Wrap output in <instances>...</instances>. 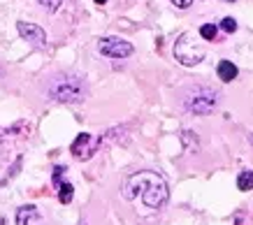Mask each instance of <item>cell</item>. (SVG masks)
Segmentation results:
<instances>
[{"mask_svg": "<svg viewBox=\"0 0 253 225\" xmlns=\"http://www.w3.org/2000/svg\"><path fill=\"white\" fill-rule=\"evenodd\" d=\"M172 5L179 7V9H188L193 5V0H172Z\"/></svg>", "mask_w": 253, "mask_h": 225, "instance_id": "2e32d148", "label": "cell"}, {"mask_svg": "<svg viewBox=\"0 0 253 225\" xmlns=\"http://www.w3.org/2000/svg\"><path fill=\"white\" fill-rule=\"evenodd\" d=\"M0 75H2V70H0Z\"/></svg>", "mask_w": 253, "mask_h": 225, "instance_id": "d6986e66", "label": "cell"}, {"mask_svg": "<svg viewBox=\"0 0 253 225\" xmlns=\"http://www.w3.org/2000/svg\"><path fill=\"white\" fill-rule=\"evenodd\" d=\"M82 225H86V223H82Z\"/></svg>", "mask_w": 253, "mask_h": 225, "instance_id": "44dd1931", "label": "cell"}, {"mask_svg": "<svg viewBox=\"0 0 253 225\" xmlns=\"http://www.w3.org/2000/svg\"><path fill=\"white\" fill-rule=\"evenodd\" d=\"M16 225H46V221L42 218V214L38 211L35 204H23L16 209Z\"/></svg>", "mask_w": 253, "mask_h": 225, "instance_id": "ba28073f", "label": "cell"}, {"mask_svg": "<svg viewBox=\"0 0 253 225\" xmlns=\"http://www.w3.org/2000/svg\"><path fill=\"white\" fill-rule=\"evenodd\" d=\"M56 188H58V200H61L63 204H70V202H72V197H75V186H72L70 181H65V179H63Z\"/></svg>", "mask_w": 253, "mask_h": 225, "instance_id": "30bf717a", "label": "cell"}, {"mask_svg": "<svg viewBox=\"0 0 253 225\" xmlns=\"http://www.w3.org/2000/svg\"><path fill=\"white\" fill-rule=\"evenodd\" d=\"M181 105H184L186 112H191L195 116H205V114H211L216 109L218 93L209 86H191L181 98Z\"/></svg>", "mask_w": 253, "mask_h": 225, "instance_id": "3957f363", "label": "cell"}, {"mask_svg": "<svg viewBox=\"0 0 253 225\" xmlns=\"http://www.w3.org/2000/svg\"><path fill=\"white\" fill-rule=\"evenodd\" d=\"M38 2H40V5H42L44 9H49V12H56V9L63 5V0H38Z\"/></svg>", "mask_w": 253, "mask_h": 225, "instance_id": "5bb4252c", "label": "cell"}, {"mask_svg": "<svg viewBox=\"0 0 253 225\" xmlns=\"http://www.w3.org/2000/svg\"><path fill=\"white\" fill-rule=\"evenodd\" d=\"M228 2H232V0H228Z\"/></svg>", "mask_w": 253, "mask_h": 225, "instance_id": "ffe728a7", "label": "cell"}, {"mask_svg": "<svg viewBox=\"0 0 253 225\" xmlns=\"http://www.w3.org/2000/svg\"><path fill=\"white\" fill-rule=\"evenodd\" d=\"M16 31L26 42H31L33 47H46V33L44 28H40L38 24H28V21H19L16 24Z\"/></svg>", "mask_w": 253, "mask_h": 225, "instance_id": "52a82bcc", "label": "cell"}, {"mask_svg": "<svg viewBox=\"0 0 253 225\" xmlns=\"http://www.w3.org/2000/svg\"><path fill=\"white\" fill-rule=\"evenodd\" d=\"M249 142H251V147H253V132H251V135H249Z\"/></svg>", "mask_w": 253, "mask_h": 225, "instance_id": "ac0fdd59", "label": "cell"}, {"mask_svg": "<svg viewBox=\"0 0 253 225\" xmlns=\"http://www.w3.org/2000/svg\"><path fill=\"white\" fill-rule=\"evenodd\" d=\"M98 51L102 56H107V58H128V56H132L135 49H132V44L128 39L109 35V38L98 39Z\"/></svg>", "mask_w": 253, "mask_h": 225, "instance_id": "5b68a950", "label": "cell"}, {"mask_svg": "<svg viewBox=\"0 0 253 225\" xmlns=\"http://www.w3.org/2000/svg\"><path fill=\"white\" fill-rule=\"evenodd\" d=\"M121 195L128 202L132 200H142L146 209H163L169 200V188L165 184V179L156 172H135L123 181Z\"/></svg>", "mask_w": 253, "mask_h": 225, "instance_id": "6da1fadb", "label": "cell"}, {"mask_svg": "<svg viewBox=\"0 0 253 225\" xmlns=\"http://www.w3.org/2000/svg\"><path fill=\"white\" fill-rule=\"evenodd\" d=\"M46 93H49V98L56 102L77 105V102L86 100L88 88H86L84 77L72 75V72H61V75H54L51 81L46 84Z\"/></svg>", "mask_w": 253, "mask_h": 225, "instance_id": "7a4b0ae2", "label": "cell"}, {"mask_svg": "<svg viewBox=\"0 0 253 225\" xmlns=\"http://www.w3.org/2000/svg\"><path fill=\"white\" fill-rule=\"evenodd\" d=\"M221 28L225 33H235V31H237V21H235L232 16H225V19L221 21Z\"/></svg>", "mask_w": 253, "mask_h": 225, "instance_id": "4fadbf2b", "label": "cell"}, {"mask_svg": "<svg viewBox=\"0 0 253 225\" xmlns=\"http://www.w3.org/2000/svg\"><path fill=\"white\" fill-rule=\"evenodd\" d=\"M216 35H218V28L214 24H205L200 28V38L202 39H216Z\"/></svg>", "mask_w": 253, "mask_h": 225, "instance_id": "7c38bea8", "label": "cell"}, {"mask_svg": "<svg viewBox=\"0 0 253 225\" xmlns=\"http://www.w3.org/2000/svg\"><path fill=\"white\" fill-rule=\"evenodd\" d=\"M105 2H107V0H95V5H105Z\"/></svg>", "mask_w": 253, "mask_h": 225, "instance_id": "e0dca14e", "label": "cell"}, {"mask_svg": "<svg viewBox=\"0 0 253 225\" xmlns=\"http://www.w3.org/2000/svg\"><path fill=\"white\" fill-rule=\"evenodd\" d=\"M237 188L239 190H251L253 188V170H242L237 177Z\"/></svg>", "mask_w": 253, "mask_h": 225, "instance_id": "8fae6325", "label": "cell"}, {"mask_svg": "<svg viewBox=\"0 0 253 225\" xmlns=\"http://www.w3.org/2000/svg\"><path fill=\"white\" fill-rule=\"evenodd\" d=\"M65 167H63V165H56L54 167V186H58V184H61L63 181V177H65Z\"/></svg>", "mask_w": 253, "mask_h": 225, "instance_id": "9a60e30c", "label": "cell"}, {"mask_svg": "<svg viewBox=\"0 0 253 225\" xmlns=\"http://www.w3.org/2000/svg\"><path fill=\"white\" fill-rule=\"evenodd\" d=\"M100 147H102L100 137H93L91 132H82V135H77L75 142L70 144V153L75 155L77 160H88V158H93V153H95Z\"/></svg>", "mask_w": 253, "mask_h": 225, "instance_id": "8992f818", "label": "cell"}, {"mask_svg": "<svg viewBox=\"0 0 253 225\" xmlns=\"http://www.w3.org/2000/svg\"><path fill=\"white\" fill-rule=\"evenodd\" d=\"M174 58L181 63V65H186V68H193V65L202 63V58H205V47H202V42L195 38V33H184V35L176 38Z\"/></svg>", "mask_w": 253, "mask_h": 225, "instance_id": "277c9868", "label": "cell"}, {"mask_svg": "<svg viewBox=\"0 0 253 225\" xmlns=\"http://www.w3.org/2000/svg\"><path fill=\"white\" fill-rule=\"evenodd\" d=\"M216 72H218V79H221V81L230 84L232 79L237 77V65H235L232 61H218V68H216Z\"/></svg>", "mask_w": 253, "mask_h": 225, "instance_id": "9c48e42d", "label": "cell"}]
</instances>
